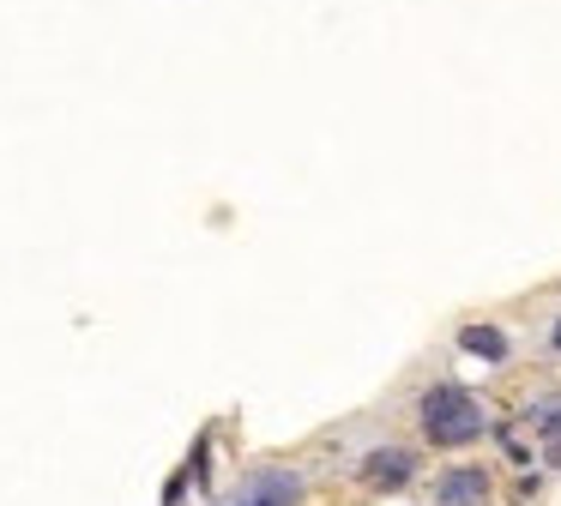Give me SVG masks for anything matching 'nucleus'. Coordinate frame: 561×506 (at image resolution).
<instances>
[{
  "label": "nucleus",
  "mask_w": 561,
  "mask_h": 506,
  "mask_svg": "<svg viewBox=\"0 0 561 506\" xmlns=\"http://www.w3.org/2000/svg\"><path fill=\"white\" fill-rule=\"evenodd\" d=\"M416 416H423V434L435 446H471L477 434L489 428L483 404H477L465 386H428L423 404H416Z\"/></svg>",
  "instance_id": "obj_1"
},
{
  "label": "nucleus",
  "mask_w": 561,
  "mask_h": 506,
  "mask_svg": "<svg viewBox=\"0 0 561 506\" xmlns=\"http://www.w3.org/2000/svg\"><path fill=\"white\" fill-rule=\"evenodd\" d=\"M302 501V476L296 470H254L224 506H296Z\"/></svg>",
  "instance_id": "obj_2"
},
{
  "label": "nucleus",
  "mask_w": 561,
  "mask_h": 506,
  "mask_svg": "<svg viewBox=\"0 0 561 506\" xmlns=\"http://www.w3.org/2000/svg\"><path fill=\"white\" fill-rule=\"evenodd\" d=\"M435 506H489V470L483 464H453L435 482Z\"/></svg>",
  "instance_id": "obj_3"
},
{
  "label": "nucleus",
  "mask_w": 561,
  "mask_h": 506,
  "mask_svg": "<svg viewBox=\"0 0 561 506\" xmlns=\"http://www.w3.org/2000/svg\"><path fill=\"white\" fill-rule=\"evenodd\" d=\"M411 476H416V458L404 452V446H375V452L363 458V482H368V488H404Z\"/></svg>",
  "instance_id": "obj_4"
},
{
  "label": "nucleus",
  "mask_w": 561,
  "mask_h": 506,
  "mask_svg": "<svg viewBox=\"0 0 561 506\" xmlns=\"http://www.w3.org/2000/svg\"><path fill=\"white\" fill-rule=\"evenodd\" d=\"M459 344L471 349V356H483V361H507V332H495V325H465Z\"/></svg>",
  "instance_id": "obj_5"
},
{
  "label": "nucleus",
  "mask_w": 561,
  "mask_h": 506,
  "mask_svg": "<svg viewBox=\"0 0 561 506\" xmlns=\"http://www.w3.org/2000/svg\"><path fill=\"white\" fill-rule=\"evenodd\" d=\"M537 428H543V458L561 470V404H549V410H537Z\"/></svg>",
  "instance_id": "obj_6"
},
{
  "label": "nucleus",
  "mask_w": 561,
  "mask_h": 506,
  "mask_svg": "<svg viewBox=\"0 0 561 506\" xmlns=\"http://www.w3.org/2000/svg\"><path fill=\"white\" fill-rule=\"evenodd\" d=\"M556 349H561V325H556Z\"/></svg>",
  "instance_id": "obj_7"
}]
</instances>
